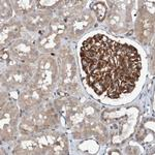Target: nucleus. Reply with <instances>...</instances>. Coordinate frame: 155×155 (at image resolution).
<instances>
[{
    "instance_id": "nucleus-1",
    "label": "nucleus",
    "mask_w": 155,
    "mask_h": 155,
    "mask_svg": "<svg viewBox=\"0 0 155 155\" xmlns=\"http://www.w3.org/2000/svg\"><path fill=\"white\" fill-rule=\"evenodd\" d=\"M58 77V67L53 58L50 56L41 57L38 67L31 83L32 89H37L44 94L51 90L52 84L55 83Z\"/></svg>"
},
{
    "instance_id": "nucleus-2",
    "label": "nucleus",
    "mask_w": 155,
    "mask_h": 155,
    "mask_svg": "<svg viewBox=\"0 0 155 155\" xmlns=\"http://www.w3.org/2000/svg\"><path fill=\"white\" fill-rule=\"evenodd\" d=\"M136 31L137 38L142 42H148L154 32V20L153 15L147 12L144 7L140 9L136 24Z\"/></svg>"
},
{
    "instance_id": "nucleus-3",
    "label": "nucleus",
    "mask_w": 155,
    "mask_h": 155,
    "mask_svg": "<svg viewBox=\"0 0 155 155\" xmlns=\"http://www.w3.org/2000/svg\"><path fill=\"white\" fill-rule=\"evenodd\" d=\"M12 56L17 60L33 62L37 58V53L32 45L25 41H14L11 46Z\"/></svg>"
},
{
    "instance_id": "nucleus-4",
    "label": "nucleus",
    "mask_w": 155,
    "mask_h": 155,
    "mask_svg": "<svg viewBox=\"0 0 155 155\" xmlns=\"http://www.w3.org/2000/svg\"><path fill=\"white\" fill-rule=\"evenodd\" d=\"M93 23V18L89 12H82L80 15H76L71 19L68 25L69 34L71 36H79Z\"/></svg>"
},
{
    "instance_id": "nucleus-5",
    "label": "nucleus",
    "mask_w": 155,
    "mask_h": 155,
    "mask_svg": "<svg viewBox=\"0 0 155 155\" xmlns=\"http://www.w3.org/2000/svg\"><path fill=\"white\" fill-rule=\"evenodd\" d=\"M51 19V15L47 12H32L25 18L24 23L30 30H38L47 26Z\"/></svg>"
},
{
    "instance_id": "nucleus-6",
    "label": "nucleus",
    "mask_w": 155,
    "mask_h": 155,
    "mask_svg": "<svg viewBox=\"0 0 155 155\" xmlns=\"http://www.w3.org/2000/svg\"><path fill=\"white\" fill-rule=\"evenodd\" d=\"M45 94L37 89L30 88L27 91L23 92L20 96V104L25 109H31V107H35L41 101L42 97Z\"/></svg>"
},
{
    "instance_id": "nucleus-7",
    "label": "nucleus",
    "mask_w": 155,
    "mask_h": 155,
    "mask_svg": "<svg viewBox=\"0 0 155 155\" xmlns=\"http://www.w3.org/2000/svg\"><path fill=\"white\" fill-rule=\"evenodd\" d=\"M21 25L17 22L5 24L1 28V45H5L6 42L14 41L20 35Z\"/></svg>"
},
{
    "instance_id": "nucleus-8",
    "label": "nucleus",
    "mask_w": 155,
    "mask_h": 155,
    "mask_svg": "<svg viewBox=\"0 0 155 155\" xmlns=\"http://www.w3.org/2000/svg\"><path fill=\"white\" fill-rule=\"evenodd\" d=\"M59 45V36L56 34H50L46 37H42L39 39L38 47L44 51H51L57 48Z\"/></svg>"
},
{
    "instance_id": "nucleus-9",
    "label": "nucleus",
    "mask_w": 155,
    "mask_h": 155,
    "mask_svg": "<svg viewBox=\"0 0 155 155\" xmlns=\"http://www.w3.org/2000/svg\"><path fill=\"white\" fill-rule=\"evenodd\" d=\"M35 1H14L12 6L15 11L20 15L32 14L35 7Z\"/></svg>"
},
{
    "instance_id": "nucleus-10",
    "label": "nucleus",
    "mask_w": 155,
    "mask_h": 155,
    "mask_svg": "<svg viewBox=\"0 0 155 155\" xmlns=\"http://www.w3.org/2000/svg\"><path fill=\"white\" fill-rule=\"evenodd\" d=\"M91 9L96 15V18L99 22H102L107 15V5L104 2H93L91 4Z\"/></svg>"
},
{
    "instance_id": "nucleus-11",
    "label": "nucleus",
    "mask_w": 155,
    "mask_h": 155,
    "mask_svg": "<svg viewBox=\"0 0 155 155\" xmlns=\"http://www.w3.org/2000/svg\"><path fill=\"white\" fill-rule=\"evenodd\" d=\"M53 153H66L67 151V142L65 137H58L56 141L54 142L53 146H52Z\"/></svg>"
},
{
    "instance_id": "nucleus-12",
    "label": "nucleus",
    "mask_w": 155,
    "mask_h": 155,
    "mask_svg": "<svg viewBox=\"0 0 155 155\" xmlns=\"http://www.w3.org/2000/svg\"><path fill=\"white\" fill-rule=\"evenodd\" d=\"M51 27H52V31L54 32V34L56 35H60V34L63 33V31L65 30V25H64L63 21L59 19H54L52 21V24H51Z\"/></svg>"
},
{
    "instance_id": "nucleus-13",
    "label": "nucleus",
    "mask_w": 155,
    "mask_h": 155,
    "mask_svg": "<svg viewBox=\"0 0 155 155\" xmlns=\"http://www.w3.org/2000/svg\"><path fill=\"white\" fill-rule=\"evenodd\" d=\"M12 2L1 1V20L9 19L12 16Z\"/></svg>"
}]
</instances>
